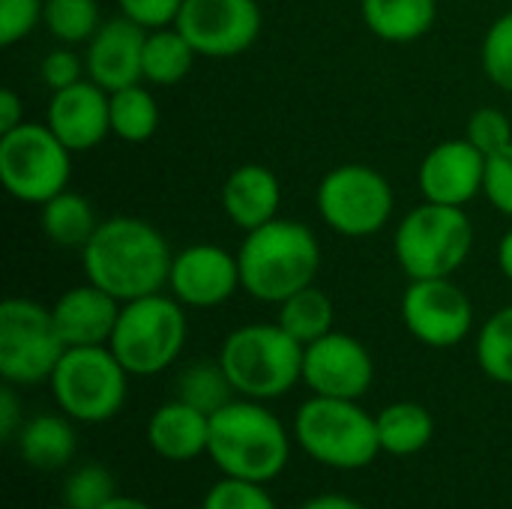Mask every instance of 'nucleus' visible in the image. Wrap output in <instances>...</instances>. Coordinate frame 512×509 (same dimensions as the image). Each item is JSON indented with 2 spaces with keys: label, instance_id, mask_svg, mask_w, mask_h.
Returning a JSON list of instances; mask_svg holds the SVG:
<instances>
[{
  "label": "nucleus",
  "instance_id": "obj_12",
  "mask_svg": "<svg viewBox=\"0 0 512 509\" xmlns=\"http://www.w3.org/2000/svg\"><path fill=\"white\" fill-rule=\"evenodd\" d=\"M261 24L258 0H183L174 21L198 57L216 60L249 51L261 36Z\"/></svg>",
  "mask_w": 512,
  "mask_h": 509
},
{
  "label": "nucleus",
  "instance_id": "obj_29",
  "mask_svg": "<svg viewBox=\"0 0 512 509\" xmlns=\"http://www.w3.org/2000/svg\"><path fill=\"white\" fill-rule=\"evenodd\" d=\"M234 396H237V390L231 387L219 360L216 363L201 360L177 378V399L189 402L192 408H198L204 414H216L219 408L234 402Z\"/></svg>",
  "mask_w": 512,
  "mask_h": 509
},
{
  "label": "nucleus",
  "instance_id": "obj_4",
  "mask_svg": "<svg viewBox=\"0 0 512 509\" xmlns=\"http://www.w3.org/2000/svg\"><path fill=\"white\" fill-rule=\"evenodd\" d=\"M303 351L279 321L246 324L228 333L219 351V363L243 399L267 402L279 399L303 381Z\"/></svg>",
  "mask_w": 512,
  "mask_h": 509
},
{
  "label": "nucleus",
  "instance_id": "obj_23",
  "mask_svg": "<svg viewBox=\"0 0 512 509\" xmlns=\"http://www.w3.org/2000/svg\"><path fill=\"white\" fill-rule=\"evenodd\" d=\"M366 27L384 42H414L438 18V0H360Z\"/></svg>",
  "mask_w": 512,
  "mask_h": 509
},
{
  "label": "nucleus",
  "instance_id": "obj_42",
  "mask_svg": "<svg viewBox=\"0 0 512 509\" xmlns=\"http://www.w3.org/2000/svg\"><path fill=\"white\" fill-rule=\"evenodd\" d=\"M300 509H366L360 507L357 501L345 498V495H318L312 501H306Z\"/></svg>",
  "mask_w": 512,
  "mask_h": 509
},
{
  "label": "nucleus",
  "instance_id": "obj_9",
  "mask_svg": "<svg viewBox=\"0 0 512 509\" xmlns=\"http://www.w3.org/2000/svg\"><path fill=\"white\" fill-rule=\"evenodd\" d=\"M72 177V150L48 129V123H21L18 129L0 135V183L21 201L42 207L63 189Z\"/></svg>",
  "mask_w": 512,
  "mask_h": 509
},
{
  "label": "nucleus",
  "instance_id": "obj_32",
  "mask_svg": "<svg viewBox=\"0 0 512 509\" xmlns=\"http://www.w3.org/2000/svg\"><path fill=\"white\" fill-rule=\"evenodd\" d=\"M483 72L489 75V81L501 90L512 93V9L504 12L483 39Z\"/></svg>",
  "mask_w": 512,
  "mask_h": 509
},
{
  "label": "nucleus",
  "instance_id": "obj_2",
  "mask_svg": "<svg viewBox=\"0 0 512 509\" xmlns=\"http://www.w3.org/2000/svg\"><path fill=\"white\" fill-rule=\"evenodd\" d=\"M243 291L261 303H285L291 294L315 285L321 267V246L309 225L294 219H273L255 231L237 252Z\"/></svg>",
  "mask_w": 512,
  "mask_h": 509
},
{
  "label": "nucleus",
  "instance_id": "obj_18",
  "mask_svg": "<svg viewBox=\"0 0 512 509\" xmlns=\"http://www.w3.org/2000/svg\"><path fill=\"white\" fill-rule=\"evenodd\" d=\"M45 123L72 153H87L111 132V93L90 78L54 90Z\"/></svg>",
  "mask_w": 512,
  "mask_h": 509
},
{
  "label": "nucleus",
  "instance_id": "obj_22",
  "mask_svg": "<svg viewBox=\"0 0 512 509\" xmlns=\"http://www.w3.org/2000/svg\"><path fill=\"white\" fill-rule=\"evenodd\" d=\"M66 414H39L18 432V453L36 471H60L75 456V429Z\"/></svg>",
  "mask_w": 512,
  "mask_h": 509
},
{
  "label": "nucleus",
  "instance_id": "obj_26",
  "mask_svg": "<svg viewBox=\"0 0 512 509\" xmlns=\"http://www.w3.org/2000/svg\"><path fill=\"white\" fill-rule=\"evenodd\" d=\"M195 48L189 45V39L171 24V27H159V30H147V42H144V81L147 84H159V87H174L180 84L192 63H195Z\"/></svg>",
  "mask_w": 512,
  "mask_h": 509
},
{
  "label": "nucleus",
  "instance_id": "obj_24",
  "mask_svg": "<svg viewBox=\"0 0 512 509\" xmlns=\"http://www.w3.org/2000/svg\"><path fill=\"white\" fill-rule=\"evenodd\" d=\"M99 222L102 219H96L93 204L72 189H63L60 195H54L51 201H45L39 207V228L60 249L81 252L90 243V237L96 234Z\"/></svg>",
  "mask_w": 512,
  "mask_h": 509
},
{
  "label": "nucleus",
  "instance_id": "obj_3",
  "mask_svg": "<svg viewBox=\"0 0 512 509\" xmlns=\"http://www.w3.org/2000/svg\"><path fill=\"white\" fill-rule=\"evenodd\" d=\"M207 456L225 477L267 486L285 471L291 444L273 411L255 399H234L210 414Z\"/></svg>",
  "mask_w": 512,
  "mask_h": 509
},
{
  "label": "nucleus",
  "instance_id": "obj_40",
  "mask_svg": "<svg viewBox=\"0 0 512 509\" xmlns=\"http://www.w3.org/2000/svg\"><path fill=\"white\" fill-rule=\"evenodd\" d=\"M21 405H18V396H15V387L6 384L0 390V438L3 441H12L18 432H21Z\"/></svg>",
  "mask_w": 512,
  "mask_h": 509
},
{
  "label": "nucleus",
  "instance_id": "obj_45",
  "mask_svg": "<svg viewBox=\"0 0 512 509\" xmlns=\"http://www.w3.org/2000/svg\"><path fill=\"white\" fill-rule=\"evenodd\" d=\"M51 509H72V507H66V504H63V507H51Z\"/></svg>",
  "mask_w": 512,
  "mask_h": 509
},
{
  "label": "nucleus",
  "instance_id": "obj_13",
  "mask_svg": "<svg viewBox=\"0 0 512 509\" xmlns=\"http://www.w3.org/2000/svg\"><path fill=\"white\" fill-rule=\"evenodd\" d=\"M402 321L417 342L429 348H453L474 330V306L450 276L411 279L402 294Z\"/></svg>",
  "mask_w": 512,
  "mask_h": 509
},
{
  "label": "nucleus",
  "instance_id": "obj_34",
  "mask_svg": "<svg viewBox=\"0 0 512 509\" xmlns=\"http://www.w3.org/2000/svg\"><path fill=\"white\" fill-rule=\"evenodd\" d=\"M201 509H276L273 498L267 495L264 483L222 477L207 495Z\"/></svg>",
  "mask_w": 512,
  "mask_h": 509
},
{
  "label": "nucleus",
  "instance_id": "obj_27",
  "mask_svg": "<svg viewBox=\"0 0 512 509\" xmlns=\"http://www.w3.org/2000/svg\"><path fill=\"white\" fill-rule=\"evenodd\" d=\"M276 321L300 342V345H312L318 342L321 336L333 333V324H336V306L333 300L309 285L297 294H291L285 303H279V315Z\"/></svg>",
  "mask_w": 512,
  "mask_h": 509
},
{
  "label": "nucleus",
  "instance_id": "obj_7",
  "mask_svg": "<svg viewBox=\"0 0 512 509\" xmlns=\"http://www.w3.org/2000/svg\"><path fill=\"white\" fill-rule=\"evenodd\" d=\"M474 225L465 207L423 201L396 228L393 252L408 279H447L471 255Z\"/></svg>",
  "mask_w": 512,
  "mask_h": 509
},
{
  "label": "nucleus",
  "instance_id": "obj_19",
  "mask_svg": "<svg viewBox=\"0 0 512 509\" xmlns=\"http://www.w3.org/2000/svg\"><path fill=\"white\" fill-rule=\"evenodd\" d=\"M123 303L108 291L84 282L69 288L51 306L54 327L66 348H87V345H108L117 327Z\"/></svg>",
  "mask_w": 512,
  "mask_h": 509
},
{
  "label": "nucleus",
  "instance_id": "obj_14",
  "mask_svg": "<svg viewBox=\"0 0 512 509\" xmlns=\"http://www.w3.org/2000/svg\"><path fill=\"white\" fill-rule=\"evenodd\" d=\"M375 381V363L366 345L348 333H327L303 351V384L312 396L360 399Z\"/></svg>",
  "mask_w": 512,
  "mask_h": 509
},
{
  "label": "nucleus",
  "instance_id": "obj_39",
  "mask_svg": "<svg viewBox=\"0 0 512 509\" xmlns=\"http://www.w3.org/2000/svg\"><path fill=\"white\" fill-rule=\"evenodd\" d=\"M117 6H120V15L132 18L144 30H159L177 21L183 0H117Z\"/></svg>",
  "mask_w": 512,
  "mask_h": 509
},
{
  "label": "nucleus",
  "instance_id": "obj_8",
  "mask_svg": "<svg viewBox=\"0 0 512 509\" xmlns=\"http://www.w3.org/2000/svg\"><path fill=\"white\" fill-rule=\"evenodd\" d=\"M48 384L66 417L96 426L120 414L129 390V372L108 345L66 348Z\"/></svg>",
  "mask_w": 512,
  "mask_h": 509
},
{
  "label": "nucleus",
  "instance_id": "obj_30",
  "mask_svg": "<svg viewBox=\"0 0 512 509\" xmlns=\"http://www.w3.org/2000/svg\"><path fill=\"white\" fill-rule=\"evenodd\" d=\"M42 24L63 45H87L93 33L102 27L96 0H45Z\"/></svg>",
  "mask_w": 512,
  "mask_h": 509
},
{
  "label": "nucleus",
  "instance_id": "obj_41",
  "mask_svg": "<svg viewBox=\"0 0 512 509\" xmlns=\"http://www.w3.org/2000/svg\"><path fill=\"white\" fill-rule=\"evenodd\" d=\"M24 123V102L12 87L0 90V135L18 129Z\"/></svg>",
  "mask_w": 512,
  "mask_h": 509
},
{
  "label": "nucleus",
  "instance_id": "obj_44",
  "mask_svg": "<svg viewBox=\"0 0 512 509\" xmlns=\"http://www.w3.org/2000/svg\"><path fill=\"white\" fill-rule=\"evenodd\" d=\"M99 509H153L150 504L138 501V498H129V495H114L108 504H102Z\"/></svg>",
  "mask_w": 512,
  "mask_h": 509
},
{
  "label": "nucleus",
  "instance_id": "obj_11",
  "mask_svg": "<svg viewBox=\"0 0 512 509\" xmlns=\"http://www.w3.org/2000/svg\"><path fill=\"white\" fill-rule=\"evenodd\" d=\"M393 186L390 180L360 162L336 165L324 174L318 186V213L342 237H372L393 216Z\"/></svg>",
  "mask_w": 512,
  "mask_h": 509
},
{
  "label": "nucleus",
  "instance_id": "obj_33",
  "mask_svg": "<svg viewBox=\"0 0 512 509\" xmlns=\"http://www.w3.org/2000/svg\"><path fill=\"white\" fill-rule=\"evenodd\" d=\"M117 495L114 477L105 465H84L69 474L63 486V504L72 509H99Z\"/></svg>",
  "mask_w": 512,
  "mask_h": 509
},
{
  "label": "nucleus",
  "instance_id": "obj_43",
  "mask_svg": "<svg viewBox=\"0 0 512 509\" xmlns=\"http://www.w3.org/2000/svg\"><path fill=\"white\" fill-rule=\"evenodd\" d=\"M498 267H501V273L512 282V228L501 237V243H498Z\"/></svg>",
  "mask_w": 512,
  "mask_h": 509
},
{
  "label": "nucleus",
  "instance_id": "obj_10",
  "mask_svg": "<svg viewBox=\"0 0 512 509\" xmlns=\"http://www.w3.org/2000/svg\"><path fill=\"white\" fill-rule=\"evenodd\" d=\"M66 345L48 306L9 297L0 303V375L12 387L51 381Z\"/></svg>",
  "mask_w": 512,
  "mask_h": 509
},
{
  "label": "nucleus",
  "instance_id": "obj_36",
  "mask_svg": "<svg viewBox=\"0 0 512 509\" xmlns=\"http://www.w3.org/2000/svg\"><path fill=\"white\" fill-rule=\"evenodd\" d=\"M45 18V0H0V45L27 39Z\"/></svg>",
  "mask_w": 512,
  "mask_h": 509
},
{
  "label": "nucleus",
  "instance_id": "obj_25",
  "mask_svg": "<svg viewBox=\"0 0 512 509\" xmlns=\"http://www.w3.org/2000/svg\"><path fill=\"white\" fill-rule=\"evenodd\" d=\"M375 420H378L381 453H390V456H417L429 447L435 435L432 414L417 402L387 405Z\"/></svg>",
  "mask_w": 512,
  "mask_h": 509
},
{
  "label": "nucleus",
  "instance_id": "obj_6",
  "mask_svg": "<svg viewBox=\"0 0 512 509\" xmlns=\"http://www.w3.org/2000/svg\"><path fill=\"white\" fill-rule=\"evenodd\" d=\"M186 312L174 294H150L123 303L108 348L135 378L165 372L186 345Z\"/></svg>",
  "mask_w": 512,
  "mask_h": 509
},
{
  "label": "nucleus",
  "instance_id": "obj_17",
  "mask_svg": "<svg viewBox=\"0 0 512 509\" xmlns=\"http://www.w3.org/2000/svg\"><path fill=\"white\" fill-rule=\"evenodd\" d=\"M144 42L147 30L126 15L102 21L84 48L87 78L114 93L144 81Z\"/></svg>",
  "mask_w": 512,
  "mask_h": 509
},
{
  "label": "nucleus",
  "instance_id": "obj_16",
  "mask_svg": "<svg viewBox=\"0 0 512 509\" xmlns=\"http://www.w3.org/2000/svg\"><path fill=\"white\" fill-rule=\"evenodd\" d=\"M489 156L468 138H450L435 144L417 171V186L423 201L465 207L483 192Z\"/></svg>",
  "mask_w": 512,
  "mask_h": 509
},
{
  "label": "nucleus",
  "instance_id": "obj_15",
  "mask_svg": "<svg viewBox=\"0 0 512 509\" xmlns=\"http://www.w3.org/2000/svg\"><path fill=\"white\" fill-rule=\"evenodd\" d=\"M243 288L240 261L216 243H192L174 255L168 291L189 309H213Z\"/></svg>",
  "mask_w": 512,
  "mask_h": 509
},
{
  "label": "nucleus",
  "instance_id": "obj_31",
  "mask_svg": "<svg viewBox=\"0 0 512 509\" xmlns=\"http://www.w3.org/2000/svg\"><path fill=\"white\" fill-rule=\"evenodd\" d=\"M477 360L492 381L512 387V306L498 309L483 324L477 339Z\"/></svg>",
  "mask_w": 512,
  "mask_h": 509
},
{
  "label": "nucleus",
  "instance_id": "obj_38",
  "mask_svg": "<svg viewBox=\"0 0 512 509\" xmlns=\"http://www.w3.org/2000/svg\"><path fill=\"white\" fill-rule=\"evenodd\" d=\"M39 75H42V84L51 87V93H54V90L72 87L75 81L87 78V66H84V57H78L72 48H54L42 57Z\"/></svg>",
  "mask_w": 512,
  "mask_h": 509
},
{
  "label": "nucleus",
  "instance_id": "obj_28",
  "mask_svg": "<svg viewBox=\"0 0 512 509\" xmlns=\"http://www.w3.org/2000/svg\"><path fill=\"white\" fill-rule=\"evenodd\" d=\"M159 129V105L153 93L138 81L111 93V135L126 144H144Z\"/></svg>",
  "mask_w": 512,
  "mask_h": 509
},
{
  "label": "nucleus",
  "instance_id": "obj_35",
  "mask_svg": "<svg viewBox=\"0 0 512 509\" xmlns=\"http://www.w3.org/2000/svg\"><path fill=\"white\" fill-rule=\"evenodd\" d=\"M465 138L480 147L486 156L498 153L501 147L512 144V126L510 117L501 108H477L468 120V132Z\"/></svg>",
  "mask_w": 512,
  "mask_h": 509
},
{
  "label": "nucleus",
  "instance_id": "obj_5",
  "mask_svg": "<svg viewBox=\"0 0 512 509\" xmlns=\"http://www.w3.org/2000/svg\"><path fill=\"white\" fill-rule=\"evenodd\" d=\"M294 438L309 459L336 471H360L381 453L378 420L354 399L312 396L294 417Z\"/></svg>",
  "mask_w": 512,
  "mask_h": 509
},
{
  "label": "nucleus",
  "instance_id": "obj_21",
  "mask_svg": "<svg viewBox=\"0 0 512 509\" xmlns=\"http://www.w3.org/2000/svg\"><path fill=\"white\" fill-rule=\"evenodd\" d=\"M147 441L153 453L168 462H192L210 447V414L183 399L165 402L147 423Z\"/></svg>",
  "mask_w": 512,
  "mask_h": 509
},
{
  "label": "nucleus",
  "instance_id": "obj_20",
  "mask_svg": "<svg viewBox=\"0 0 512 509\" xmlns=\"http://www.w3.org/2000/svg\"><path fill=\"white\" fill-rule=\"evenodd\" d=\"M282 186L279 177L258 162L240 165L228 174L222 186V210L240 231H255L273 219H279Z\"/></svg>",
  "mask_w": 512,
  "mask_h": 509
},
{
  "label": "nucleus",
  "instance_id": "obj_1",
  "mask_svg": "<svg viewBox=\"0 0 512 509\" xmlns=\"http://www.w3.org/2000/svg\"><path fill=\"white\" fill-rule=\"evenodd\" d=\"M81 264L87 282L129 303L168 288L174 252L156 225L138 216H111L81 249Z\"/></svg>",
  "mask_w": 512,
  "mask_h": 509
},
{
  "label": "nucleus",
  "instance_id": "obj_37",
  "mask_svg": "<svg viewBox=\"0 0 512 509\" xmlns=\"http://www.w3.org/2000/svg\"><path fill=\"white\" fill-rule=\"evenodd\" d=\"M483 195L489 198V204L498 213H504V216L512 219V144L501 147L498 153L489 156Z\"/></svg>",
  "mask_w": 512,
  "mask_h": 509
}]
</instances>
